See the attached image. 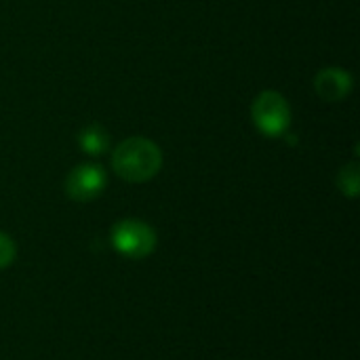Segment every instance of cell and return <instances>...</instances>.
<instances>
[{
	"mask_svg": "<svg viewBox=\"0 0 360 360\" xmlns=\"http://www.w3.org/2000/svg\"><path fill=\"white\" fill-rule=\"evenodd\" d=\"M112 169L129 184H143L162 169V152L146 137H129L114 150Z\"/></svg>",
	"mask_w": 360,
	"mask_h": 360,
	"instance_id": "1",
	"label": "cell"
},
{
	"mask_svg": "<svg viewBox=\"0 0 360 360\" xmlns=\"http://www.w3.org/2000/svg\"><path fill=\"white\" fill-rule=\"evenodd\" d=\"M251 116L255 127L266 137H281L291 124V108L287 99L276 91L259 93L251 105Z\"/></svg>",
	"mask_w": 360,
	"mask_h": 360,
	"instance_id": "2",
	"label": "cell"
},
{
	"mask_svg": "<svg viewBox=\"0 0 360 360\" xmlns=\"http://www.w3.org/2000/svg\"><path fill=\"white\" fill-rule=\"evenodd\" d=\"M112 245L129 259H143L156 249V234L146 221L122 219L112 228Z\"/></svg>",
	"mask_w": 360,
	"mask_h": 360,
	"instance_id": "3",
	"label": "cell"
},
{
	"mask_svg": "<svg viewBox=\"0 0 360 360\" xmlns=\"http://www.w3.org/2000/svg\"><path fill=\"white\" fill-rule=\"evenodd\" d=\"M105 184H108L105 171L99 165L86 162V165H80L70 171V175L65 179V192L72 200L89 202L103 192Z\"/></svg>",
	"mask_w": 360,
	"mask_h": 360,
	"instance_id": "4",
	"label": "cell"
},
{
	"mask_svg": "<svg viewBox=\"0 0 360 360\" xmlns=\"http://www.w3.org/2000/svg\"><path fill=\"white\" fill-rule=\"evenodd\" d=\"M314 89L323 101L335 103L348 97V93L352 91V76L340 68H325L316 74Z\"/></svg>",
	"mask_w": 360,
	"mask_h": 360,
	"instance_id": "5",
	"label": "cell"
},
{
	"mask_svg": "<svg viewBox=\"0 0 360 360\" xmlns=\"http://www.w3.org/2000/svg\"><path fill=\"white\" fill-rule=\"evenodd\" d=\"M78 146L89 156H101L110 148V135L99 124H89L78 133Z\"/></svg>",
	"mask_w": 360,
	"mask_h": 360,
	"instance_id": "6",
	"label": "cell"
},
{
	"mask_svg": "<svg viewBox=\"0 0 360 360\" xmlns=\"http://www.w3.org/2000/svg\"><path fill=\"white\" fill-rule=\"evenodd\" d=\"M338 186H340V190H342L346 196H350V198L359 196V190H360L359 162H350V165H346V167L340 171V175H338Z\"/></svg>",
	"mask_w": 360,
	"mask_h": 360,
	"instance_id": "7",
	"label": "cell"
},
{
	"mask_svg": "<svg viewBox=\"0 0 360 360\" xmlns=\"http://www.w3.org/2000/svg\"><path fill=\"white\" fill-rule=\"evenodd\" d=\"M15 255H17V247H15L13 238L0 232V270L8 268L15 262Z\"/></svg>",
	"mask_w": 360,
	"mask_h": 360,
	"instance_id": "8",
	"label": "cell"
}]
</instances>
